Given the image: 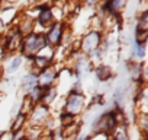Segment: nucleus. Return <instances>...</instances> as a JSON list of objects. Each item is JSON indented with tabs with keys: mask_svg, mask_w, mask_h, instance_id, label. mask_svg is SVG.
Returning <instances> with one entry per match:
<instances>
[{
	"mask_svg": "<svg viewBox=\"0 0 148 140\" xmlns=\"http://www.w3.org/2000/svg\"><path fill=\"white\" fill-rule=\"evenodd\" d=\"M15 134L12 131H8V133H2L0 134V140H13Z\"/></svg>",
	"mask_w": 148,
	"mask_h": 140,
	"instance_id": "nucleus-19",
	"label": "nucleus"
},
{
	"mask_svg": "<svg viewBox=\"0 0 148 140\" xmlns=\"http://www.w3.org/2000/svg\"><path fill=\"white\" fill-rule=\"evenodd\" d=\"M64 28H65L64 24L55 22V24L48 29V32L45 34V37H47V41H48V45H49V47H60V45H61L62 38H64V34H65Z\"/></svg>",
	"mask_w": 148,
	"mask_h": 140,
	"instance_id": "nucleus-4",
	"label": "nucleus"
},
{
	"mask_svg": "<svg viewBox=\"0 0 148 140\" xmlns=\"http://www.w3.org/2000/svg\"><path fill=\"white\" fill-rule=\"evenodd\" d=\"M83 3H84L86 6H95V5L99 3V0H83Z\"/></svg>",
	"mask_w": 148,
	"mask_h": 140,
	"instance_id": "nucleus-20",
	"label": "nucleus"
},
{
	"mask_svg": "<svg viewBox=\"0 0 148 140\" xmlns=\"http://www.w3.org/2000/svg\"><path fill=\"white\" fill-rule=\"evenodd\" d=\"M103 37H102V32L99 29H92L89 31L82 40H80V51L87 57H90L100 45Z\"/></svg>",
	"mask_w": 148,
	"mask_h": 140,
	"instance_id": "nucleus-2",
	"label": "nucleus"
},
{
	"mask_svg": "<svg viewBox=\"0 0 148 140\" xmlns=\"http://www.w3.org/2000/svg\"><path fill=\"white\" fill-rule=\"evenodd\" d=\"M54 2H58V0H54Z\"/></svg>",
	"mask_w": 148,
	"mask_h": 140,
	"instance_id": "nucleus-23",
	"label": "nucleus"
},
{
	"mask_svg": "<svg viewBox=\"0 0 148 140\" xmlns=\"http://www.w3.org/2000/svg\"><path fill=\"white\" fill-rule=\"evenodd\" d=\"M138 125H139V128H141V131H147V128H148V120H147V115L145 114H141L139 117H138Z\"/></svg>",
	"mask_w": 148,
	"mask_h": 140,
	"instance_id": "nucleus-17",
	"label": "nucleus"
},
{
	"mask_svg": "<svg viewBox=\"0 0 148 140\" xmlns=\"http://www.w3.org/2000/svg\"><path fill=\"white\" fill-rule=\"evenodd\" d=\"M113 140H129V137H128V134L125 133V130H119V131L115 133Z\"/></svg>",
	"mask_w": 148,
	"mask_h": 140,
	"instance_id": "nucleus-18",
	"label": "nucleus"
},
{
	"mask_svg": "<svg viewBox=\"0 0 148 140\" xmlns=\"http://www.w3.org/2000/svg\"><path fill=\"white\" fill-rule=\"evenodd\" d=\"M29 117H31V123L41 124L49 117V107H47V105L39 102V104H36L32 108V111L29 112Z\"/></svg>",
	"mask_w": 148,
	"mask_h": 140,
	"instance_id": "nucleus-5",
	"label": "nucleus"
},
{
	"mask_svg": "<svg viewBox=\"0 0 148 140\" xmlns=\"http://www.w3.org/2000/svg\"><path fill=\"white\" fill-rule=\"evenodd\" d=\"M36 85H38V76L34 75V73H28V75L23 76L22 80H21V86H22V89H23L26 94L31 92Z\"/></svg>",
	"mask_w": 148,
	"mask_h": 140,
	"instance_id": "nucleus-8",
	"label": "nucleus"
},
{
	"mask_svg": "<svg viewBox=\"0 0 148 140\" xmlns=\"http://www.w3.org/2000/svg\"><path fill=\"white\" fill-rule=\"evenodd\" d=\"M26 123V117L25 115H22V114H18L16 117H15V123H13V125H12V133L13 134H16L22 127H23V124Z\"/></svg>",
	"mask_w": 148,
	"mask_h": 140,
	"instance_id": "nucleus-13",
	"label": "nucleus"
},
{
	"mask_svg": "<svg viewBox=\"0 0 148 140\" xmlns=\"http://www.w3.org/2000/svg\"><path fill=\"white\" fill-rule=\"evenodd\" d=\"M86 108V96L80 92H74L71 91L67 98H65V105H64V111L70 112L73 115L80 114L83 110Z\"/></svg>",
	"mask_w": 148,
	"mask_h": 140,
	"instance_id": "nucleus-3",
	"label": "nucleus"
},
{
	"mask_svg": "<svg viewBox=\"0 0 148 140\" xmlns=\"http://www.w3.org/2000/svg\"><path fill=\"white\" fill-rule=\"evenodd\" d=\"M134 55L136 58H144L145 57V44H134Z\"/></svg>",
	"mask_w": 148,
	"mask_h": 140,
	"instance_id": "nucleus-16",
	"label": "nucleus"
},
{
	"mask_svg": "<svg viewBox=\"0 0 148 140\" xmlns=\"http://www.w3.org/2000/svg\"><path fill=\"white\" fill-rule=\"evenodd\" d=\"M2 22H3V21H2V19H0V24H2Z\"/></svg>",
	"mask_w": 148,
	"mask_h": 140,
	"instance_id": "nucleus-21",
	"label": "nucleus"
},
{
	"mask_svg": "<svg viewBox=\"0 0 148 140\" xmlns=\"http://www.w3.org/2000/svg\"><path fill=\"white\" fill-rule=\"evenodd\" d=\"M22 140H28V139H22Z\"/></svg>",
	"mask_w": 148,
	"mask_h": 140,
	"instance_id": "nucleus-22",
	"label": "nucleus"
},
{
	"mask_svg": "<svg viewBox=\"0 0 148 140\" xmlns=\"http://www.w3.org/2000/svg\"><path fill=\"white\" fill-rule=\"evenodd\" d=\"M142 2H144V0H142Z\"/></svg>",
	"mask_w": 148,
	"mask_h": 140,
	"instance_id": "nucleus-24",
	"label": "nucleus"
},
{
	"mask_svg": "<svg viewBox=\"0 0 148 140\" xmlns=\"http://www.w3.org/2000/svg\"><path fill=\"white\" fill-rule=\"evenodd\" d=\"M135 31H148V10H141V15L136 18Z\"/></svg>",
	"mask_w": 148,
	"mask_h": 140,
	"instance_id": "nucleus-11",
	"label": "nucleus"
},
{
	"mask_svg": "<svg viewBox=\"0 0 148 140\" xmlns=\"http://www.w3.org/2000/svg\"><path fill=\"white\" fill-rule=\"evenodd\" d=\"M95 73H96L97 80H100V82L109 80V79L112 78V75H113L112 69H110L109 66H106V64H99V66L95 69Z\"/></svg>",
	"mask_w": 148,
	"mask_h": 140,
	"instance_id": "nucleus-9",
	"label": "nucleus"
},
{
	"mask_svg": "<svg viewBox=\"0 0 148 140\" xmlns=\"http://www.w3.org/2000/svg\"><path fill=\"white\" fill-rule=\"evenodd\" d=\"M55 96H57V88H55V86L45 88V89H44V94H42V98H41V104L49 107V105L55 101Z\"/></svg>",
	"mask_w": 148,
	"mask_h": 140,
	"instance_id": "nucleus-10",
	"label": "nucleus"
},
{
	"mask_svg": "<svg viewBox=\"0 0 148 140\" xmlns=\"http://www.w3.org/2000/svg\"><path fill=\"white\" fill-rule=\"evenodd\" d=\"M22 61H23V57L21 54L13 55L9 61V66H8V73H15L16 70H19V67L22 66Z\"/></svg>",
	"mask_w": 148,
	"mask_h": 140,
	"instance_id": "nucleus-12",
	"label": "nucleus"
},
{
	"mask_svg": "<svg viewBox=\"0 0 148 140\" xmlns=\"http://www.w3.org/2000/svg\"><path fill=\"white\" fill-rule=\"evenodd\" d=\"M57 72L52 69V67H48L45 70H42V72L38 75V86L41 88H49V86H54V82L57 79Z\"/></svg>",
	"mask_w": 148,
	"mask_h": 140,
	"instance_id": "nucleus-7",
	"label": "nucleus"
},
{
	"mask_svg": "<svg viewBox=\"0 0 148 140\" xmlns=\"http://www.w3.org/2000/svg\"><path fill=\"white\" fill-rule=\"evenodd\" d=\"M47 47H49V45H48L45 34H42V32H32L29 35L22 37L19 54L23 58H32L34 55L39 54Z\"/></svg>",
	"mask_w": 148,
	"mask_h": 140,
	"instance_id": "nucleus-1",
	"label": "nucleus"
},
{
	"mask_svg": "<svg viewBox=\"0 0 148 140\" xmlns=\"http://www.w3.org/2000/svg\"><path fill=\"white\" fill-rule=\"evenodd\" d=\"M147 34H148V31H135V42L147 45V40H148Z\"/></svg>",
	"mask_w": 148,
	"mask_h": 140,
	"instance_id": "nucleus-15",
	"label": "nucleus"
},
{
	"mask_svg": "<svg viewBox=\"0 0 148 140\" xmlns=\"http://www.w3.org/2000/svg\"><path fill=\"white\" fill-rule=\"evenodd\" d=\"M38 24L44 29H49L55 24V13L52 12V9H49L47 6H41L39 15H38Z\"/></svg>",
	"mask_w": 148,
	"mask_h": 140,
	"instance_id": "nucleus-6",
	"label": "nucleus"
},
{
	"mask_svg": "<svg viewBox=\"0 0 148 140\" xmlns=\"http://www.w3.org/2000/svg\"><path fill=\"white\" fill-rule=\"evenodd\" d=\"M60 120H61L62 127H67V125L74 124V121H76V115H73V114H70V112H65V111H64V112L61 114Z\"/></svg>",
	"mask_w": 148,
	"mask_h": 140,
	"instance_id": "nucleus-14",
	"label": "nucleus"
}]
</instances>
